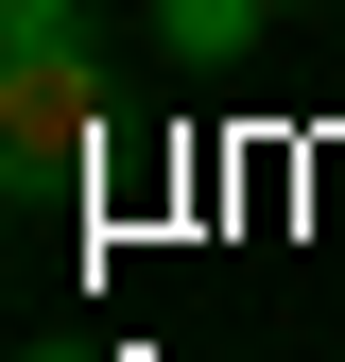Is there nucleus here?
Instances as JSON below:
<instances>
[{
	"mask_svg": "<svg viewBox=\"0 0 345 362\" xmlns=\"http://www.w3.org/2000/svg\"><path fill=\"white\" fill-rule=\"evenodd\" d=\"M104 69H86L69 52V35H52V52H0V173H86V156H104Z\"/></svg>",
	"mask_w": 345,
	"mask_h": 362,
	"instance_id": "1",
	"label": "nucleus"
},
{
	"mask_svg": "<svg viewBox=\"0 0 345 362\" xmlns=\"http://www.w3.org/2000/svg\"><path fill=\"white\" fill-rule=\"evenodd\" d=\"M156 35H172V52H242V35H259V0H156Z\"/></svg>",
	"mask_w": 345,
	"mask_h": 362,
	"instance_id": "2",
	"label": "nucleus"
},
{
	"mask_svg": "<svg viewBox=\"0 0 345 362\" xmlns=\"http://www.w3.org/2000/svg\"><path fill=\"white\" fill-rule=\"evenodd\" d=\"M69 35V0H0V52H52Z\"/></svg>",
	"mask_w": 345,
	"mask_h": 362,
	"instance_id": "3",
	"label": "nucleus"
},
{
	"mask_svg": "<svg viewBox=\"0 0 345 362\" xmlns=\"http://www.w3.org/2000/svg\"><path fill=\"white\" fill-rule=\"evenodd\" d=\"M259 18H311V0H259Z\"/></svg>",
	"mask_w": 345,
	"mask_h": 362,
	"instance_id": "4",
	"label": "nucleus"
}]
</instances>
